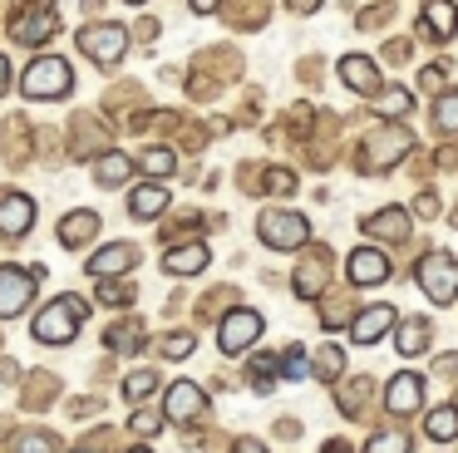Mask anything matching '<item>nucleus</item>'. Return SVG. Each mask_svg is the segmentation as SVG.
Returning <instances> with one entry per match:
<instances>
[{"label": "nucleus", "instance_id": "f257e3e1", "mask_svg": "<svg viewBox=\"0 0 458 453\" xmlns=\"http://www.w3.org/2000/svg\"><path fill=\"white\" fill-rule=\"evenodd\" d=\"M84 315H89V305H84L80 295H60V301H50L40 315H35L30 335H35L40 345H70L74 335H80Z\"/></svg>", "mask_w": 458, "mask_h": 453}, {"label": "nucleus", "instance_id": "f03ea898", "mask_svg": "<svg viewBox=\"0 0 458 453\" xmlns=\"http://www.w3.org/2000/svg\"><path fill=\"white\" fill-rule=\"evenodd\" d=\"M70 84H74V69H70V59H60V55L30 59V69L21 74L25 98H64V94H70Z\"/></svg>", "mask_w": 458, "mask_h": 453}, {"label": "nucleus", "instance_id": "7ed1b4c3", "mask_svg": "<svg viewBox=\"0 0 458 453\" xmlns=\"http://www.w3.org/2000/svg\"><path fill=\"white\" fill-rule=\"evenodd\" d=\"M414 276H419V286H424V295L434 305H448L458 295V261L444 252H428L424 261L414 266Z\"/></svg>", "mask_w": 458, "mask_h": 453}, {"label": "nucleus", "instance_id": "20e7f679", "mask_svg": "<svg viewBox=\"0 0 458 453\" xmlns=\"http://www.w3.org/2000/svg\"><path fill=\"white\" fill-rule=\"evenodd\" d=\"M257 236L271 246V252H296V246L310 236V226H306L301 212H281V207H271V212H261Z\"/></svg>", "mask_w": 458, "mask_h": 453}, {"label": "nucleus", "instance_id": "39448f33", "mask_svg": "<svg viewBox=\"0 0 458 453\" xmlns=\"http://www.w3.org/2000/svg\"><path fill=\"white\" fill-rule=\"evenodd\" d=\"M35 281H40V271H21V266H0V321H11V315H21L25 305H30Z\"/></svg>", "mask_w": 458, "mask_h": 453}, {"label": "nucleus", "instance_id": "423d86ee", "mask_svg": "<svg viewBox=\"0 0 458 453\" xmlns=\"http://www.w3.org/2000/svg\"><path fill=\"white\" fill-rule=\"evenodd\" d=\"M80 49L94 64H114L129 49V35H123V25H89V30H80Z\"/></svg>", "mask_w": 458, "mask_h": 453}, {"label": "nucleus", "instance_id": "0eeeda50", "mask_svg": "<svg viewBox=\"0 0 458 453\" xmlns=\"http://www.w3.org/2000/svg\"><path fill=\"white\" fill-rule=\"evenodd\" d=\"M257 335H261V315L257 311H227L222 315V330H217V345L227 355H242V350L257 345Z\"/></svg>", "mask_w": 458, "mask_h": 453}, {"label": "nucleus", "instance_id": "6e6552de", "mask_svg": "<svg viewBox=\"0 0 458 453\" xmlns=\"http://www.w3.org/2000/svg\"><path fill=\"white\" fill-rule=\"evenodd\" d=\"M55 30H60V15H55V5L25 10V15L11 20V39H21V45H45Z\"/></svg>", "mask_w": 458, "mask_h": 453}, {"label": "nucleus", "instance_id": "1a4fd4ad", "mask_svg": "<svg viewBox=\"0 0 458 453\" xmlns=\"http://www.w3.org/2000/svg\"><path fill=\"white\" fill-rule=\"evenodd\" d=\"M163 414H168L173 423H192V419H202V414H208V394H202L198 384L178 380V384L168 389V404H163Z\"/></svg>", "mask_w": 458, "mask_h": 453}, {"label": "nucleus", "instance_id": "9d476101", "mask_svg": "<svg viewBox=\"0 0 458 453\" xmlns=\"http://www.w3.org/2000/svg\"><path fill=\"white\" fill-rule=\"evenodd\" d=\"M409 148H414V138H409L404 128H385L379 138H369V158H365V163L375 167V173H385V167H394Z\"/></svg>", "mask_w": 458, "mask_h": 453}, {"label": "nucleus", "instance_id": "9b49d317", "mask_svg": "<svg viewBox=\"0 0 458 453\" xmlns=\"http://www.w3.org/2000/svg\"><path fill=\"white\" fill-rule=\"evenodd\" d=\"M345 271L355 286H379V281H389V256L375 252V246H360V252H350Z\"/></svg>", "mask_w": 458, "mask_h": 453}, {"label": "nucleus", "instance_id": "f8f14e48", "mask_svg": "<svg viewBox=\"0 0 458 453\" xmlns=\"http://www.w3.org/2000/svg\"><path fill=\"white\" fill-rule=\"evenodd\" d=\"M419 404H424V380L419 374H394L385 389V409L389 414H414Z\"/></svg>", "mask_w": 458, "mask_h": 453}, {"label": "nucleus", "instance_id": "ddd939ff", "mask_svg": "<svg viewBox=\"0 0 458 453\" xmlns=\"http://www.w3.org/2000/svg\"><path fill=\"white\" fill-rule=\"evenodd\" d=\"M35 222V202L25 192H5L0 197V232L5 236H25Z\"/></svg>", "mask_w": 458, "mask_h": 453}, {"label": "nucleus", "instance_id": "4468645a", "mask_svg": "<svg viewBox=\"0 0 458 453\" xmlns=\"http://www.w3.org/2000/svg\"><path fill=\"white\" fill-rule=\"evenodd\" d=\"M139 266V252H133L129 242H114V246H104L99 256H89V276H123V271H133Z\"/></svg>", "mask_w": 458, "mask_h": 453}, {"label": "nucleus", "instance_id": "2eb2a0df", "mask_svg": "<svg viewBox=\"0 0 458 453\" xmlns=\"http://www.w3.org/2000/svg\"><path fill=\"white\" fill-rule=\"evenodd\" d=\"M340 79H345L355 94H375V89H379V69H375V59H369V55H345V59H340Z\"/></svg>", "mask_w": 458, "mask_h": 453}, {"label": "nucleus", "instance_id": "dca6fc26", "mask_svg": "<svg viewBox=\"0 0 458 453\" xmlns=\"http://www.w3.org/2000/svg\"><path fill=\"white\" fill-rule=\"evenodd\" d=\"M389 325H394V305H375V311H360L355 315L350 335H355V345H375L379 335H389Z\"/></svg>", "mask_w": 458, "mask_h": 453}, {"label": "nucleus", "instance_id": "f3484780", "mask_svg": "<svg viewBox=\"0 0 458 453\" xmlns=\"http://www.w3.org/2000/svg\"><path fill=\"white\" fill-rule=\"evenodd\" d=\"M202 266H208V246H202V242L173 246V252L163 256V271H168V276H198Z\"/></svg>", "mask_w": 458, "mask_h": 453}, {"label": "nucleus", "instance_id": "a211bd4d", "mask_svg": "<svg viewBox=\"0 0 458 453\" xmlns=\"http://www.w3.org/2000/svg\"><path fill=\"white\" fill-rule=\"evenodd\" d=\"M454 30H458L454 0H424V35L428 39H448Z\"/></svg>", "mask_w": 458, "mask_h": 453}, {"label": "nucleus", "instance_id": "6ab92c4d", "mask_svg": "<svg viewBox=\"0 0 458 453\" xmlns=\"http://www.w3.org/2000/svg\"><path fill=\"white\" fill-rule=\"evenodd\" d=\"M163 207H168V187H158V183H143L129 192V212L139 217V222H153Z\"/></svg>", "mask_w": 458, "mask_h": 453}, {"label": "nucleus", "instance_id": "aec40b11", "mask_svg": "<svg viewBox=\"0 0 458 453\" xmlns=\"http://www.w3.org/2000/svg\"><path fill=\"white\" fill-rule=\"evenodd\" d=\"M365 232H369V236H389V242H404V236H409V212L385 207V212L365 217Z\"/></svg>", "mask_w": 458, "mask_h": 453}, {"label": "nucleus", "instance_id": "412c9836", "mask_svg": "<svg viewBox=\"0 0 458 453\" xmlns=\"http://www.w3.org/2000/svg\"><path fill=\"white\" fill-rule=\"evenodd\" d=\"M129 177H133V158H123V153L94 158V183L99 187H119V183H129Z\"/></svg>", "mask_w": 458, "mask_h": 453}, {"label": "nucleus", "instance_id": "4be33fe9", "mask_svg": "<svg viewBox=\"0 0 458 453\" xmlns=\"http://www.w3.org/2000/svg\"><path fill=\"white\" fill-rule=\"evenodd\" d=\"M94 232H99V217H94L89 207H80V212H70V217L60 222V242H64V246H84Z\"/></svg>", "mask_w": 458, "mask_h": 453}, {"label": "nucleus", "instance_id": "5701e85b", "mask_svg": "<svg viewBox=\"0 0 458 453\" xmlns=\"http://www.w3.org/2000/svg\"><path fill=\"white\" fill-rule=\"evenodd\" d=\"M424 433H428V439H438V443L458 439V404H444V409L428 414V419H424Z\"/></svg>", "mask_w": 458, "mask_h": 453}, {"label": "nucleus", "instance_id": "b1692460", "mask_svg": "<svg viewBox=\"0 0 458 453\" xmlns=\"http://www.w3.org/2000/svg\"><path fill=\"white\" fill-rule=\"evenodd\" d=\"M409 108H414V94H409V89H399V84L379 89V98H375V114H385V118H404Z\"/></svg>", "mask_w": 458, "mask_h": 453}, {"label": "nucleus", "instance_id": "393cba45", "mask_svg": "<svg viewBox=\"0 0 458 453\" xmlns=\"http://www.w3.org/2000/svg\"><path fill=\"white\" fill-rule=\"evenodd\" d=\"M320 281H326V252H316L306 266H301V276H296V291L306 295V301H316V295H320Z\"/></svg>", "mask_w": 458, "mask_h": 453}, {"label": "nucleus", "instance_id": "a878e982", "mask_svg": "<svg viewBox=\"0 0 458 453\" xmlns=\"http://www.w3.org/2000/svg\"><path fill=\"white\" fill-rule=\"evenodd\" d=\"M394 350H399V355H424V350H428V321H409L404 330H399Z\"/></svg>", "mask_w": 458, "mask_h": 453}, {"label": "nucleus", "instance_id": "bb28decb", "mask_svg": "<svg viewBox=\"0 0 458 453\" xmlns=\"http://www.w3.org/2000/svg\"><path fill=\"white\" fill-rule=\"evenodd\" d=\"M340 370H345V355H340L335 345H320L316 360H310V374H320V380H340Z\"/></svg>", "mask_w": 458, "mask_h": 453}, {"label": "nucleus", "instance_id": "cd10ccee", "mask_svg": "<svg viewBox=\"0 0 458 453\" xmlns=\"http://www.w3.org/2000/svg\"><path fill=\"white\" fill-rule=\"evenodd\" d=\"M139 163H143V173H148V177H168L173 167H178V158H173L168 148H148V153H143Z\"/></svg>", "mask_w": 458, "mask_h": 453}, {"label": "nucleus", "instance_id": "c85d7f7f", "mask_svg": "<svg viewBox=\"0 0 458 453\" xmlns=\"http://www.w3.org/2000/svg\"><path fill=\"white\" fill-rule=\"evenodd\" d=\"M434 124L444 128V133H458V89H448V94L438 98V108H434Z\"/></svg>", "mask_w": 458, "mask_h": 453}, {"label": "nucleus", "instance_id": "c756f323", "mask_svg": "<svg viewBox=\"0 0 458 453\" xmlns=\"http://www.w3.org/2000/svg\"><path fill=\"white\" fill-rule=\"evenodd\" d=\"M153 389H158V374L153 370H133L129 380H123V394H129V399H148Z\"/></svg>", "mask_w": 458, "mask_h": 453}, {"label": "nucleus", "instance_id": "7c9ffc66", "mask_svg": "<svg viewBox=\"0 0 458 453\" xmlns=\"http://www.w3.org/2000/svg\"><path fill=\"white\" fill-rule=\"evenodd\" d=\"M109 345L129 355V350H139V345H143V330H139V325H114V330H109Z\"/></svg>", "mask_w": 458, "mask_h": 453}, {"label": "nucleus", "instance_id": "2f4dec72", "mask_svg": "<svg viewBox=\"0 0 458 453\" xmlns=\"http://www.w3.org/2000/svg\"><path fill=\"white\" fill-rule=\"evenodd\" d=\"M365 453H409V433H375Z\"/></svg>", "mask_w": 458, "mask_h": 453}, {"label": "nucleus", "instance_id": "473e14b6", "mask_svg": "<svg viewBox=\"0 0 458 453\" xmlns=\"http://www.w3.org/2000/svg\"><path fill=\"white\" fill-rule=\"evenodd\" d=\"M365 389H369V380H350V384H340V404L350 409V419L360 414V399H365Z\"/></svg>", "mask_w": 458, "mask_h": 453}, {"label": "nucleus", "instance_id": "72a5a7b5", "mask_svg": "<svg viewBox=\"0 0 458 453\" xmlns=\"http://www.w3.org/2000/svg\"><path fill=\"white\" fill-rule=\"evenodd\" d=\"M281 370H286V380H306V374H310L306 350H286V355H281Z\"/></svg>", "mask_w": 458, "mask_h": 453}, {"label": "nucleus", "instance_id": "f704fd0d", "mask_svg": "<svg viewBox=\"0 0 458 453\" xmlns=\"http://www.w3.org/2000/svg\"><path fill=\"white\" fill-rule=\"evenodd\" d=\"M99 301H104V305H133V286H114L109 276H104V286H99Z\"/></svg>", "mask_w": 458, "mask_h": 453}, {"label": "nucleus", "instance_id": "c9c22d12", "mask_svg": "<svg viewBox=\"0 0 458 453\" xmlns=\"http://www.w3.org/2000/svg\"><path fill=\"white\" fill-rule=\"evenodd\" d=\"M192 345H198L192 335H168V340H163V355H168V360H188Z\"/></svg>", "mask_w": 458, "mask_h": 453}, {"label": "nucleus", "instance_id": "e433bc0d", "mask_svg": "<svg viewBox=\"0 0 458 453\" xmlns=\"http://www.w3.org/2000/svg\"><path fill=\"white\" fill-rule=\"evenodd\" d=\"M291 187H296V177H291L286 167H271V173H267V192H281V197H286Z\"/></svg>", "mask_w": 458, "mask_h": 453}, {"label": "nucleus", "instance_id": "4c0bfd02", "mask_svg": "<svg viewBox=\"0 0 458 453\" xmlns=\"http://www.w3.org/2000/svg\"><path fill=\"white\" fill-rule=\"evenodd\" d=\"M158 429H163V419H153V414H139V419H133V433H143V439L158 433Z\"/></svg>", "mask_w": 458, "mask_h": 453}, {"label": "nucleus", "instance_id": "58836bf2", "mask_svg": "<svg viewBox=\"0 0 458 453\" xmlns=\"http://www.w3.org/2000/svg\"><path fill=\"white\" fill-rule=\"evenodd\" d=\"M434 374H444V380H454V374H458V355H438Z\"/></svg>", "mask_w": 458, "mask_h": 453}, {"label": "nucleus", "instance_id": "ea45409f", "mask_svg": "<svg viewBox=\"0 0 458 453\" xmlns=\"http://www.w3.org/2000/svg\"><path fill=\"white\" fill-rule=\"evenodd\" d=\"M414 212H419V217H434V212H438V197H434V192H419Z\"/></svg>", "mask_w": 458, "mask_h": 453}, {"label": "nucleus", "instance_id": "a19ab883", "mask_svg": "<svg viewBox=\"0 0 458 453\" xmlns=\"http://www.w3.org/2000/svg\"><path fill=\"white\" fill-rule=\"evenodd\" d=\"M419 84H424V89H438V84H444V69H438V64H428V69H424V79H419Z\"/></svg>", "mask_w": 458, "mask_h": 453}, {"label": "nucleus", "instance_id": "79ce46f5", "mask_svg": "<svg viewBox=\"0 0 458 453\" xmlns=\"http://www.w3.org/2000/svg\"><path fill=\"white\" fill-rule=\"evenodd\" d=\"M237 453H267V449H261L257 439H242V443H237Z\"/></svg>", "mask_w": 458, "mask_h": 453}, {"label": "nucleus", "instance_id": "37998d69", "mask_svg": "<svg viewBox=\"0 0 458 453\" xmlns=\"http://www.w3.org/2000/svg\"><path fill=\"white\" fill-rule=\"evenodd\" d=\"M316 5H320V0H291V10H301V15H310Z\"/></svg>", "mask_w": 458, "mask_h": 453}, {"label": "nucleus", "instance_id": "c03bdc74", "mask_svg": "<svg viewBox=\"0 0 458 453\" xmlns=\"http://www.w3.org/2000/svg\"><path fill=\"white\" fill-rule=\"evenodd\" d=\"M192 10H202V15H208V10H217V0H188Z\"/></svg>", "mask_w": 458, "mask_h": 453}, {"label": "nucleus", "instance_id": "a18cd8bd", "mask_svg": "<svg viewBox=\"0 0 458 453\" xmlns=\"http://www.w3.org/2000/svg\"><path fill=\"white\" fill-rule=\"evenodd\" d=\"M5 84H11V64L0 59V94H5Z\"/></svg>", "mask_w": 458, "mask_h": 453}, {"label": "nucleus", "instance_id": "49530a36", "mask_svg": "<svg viewBox=\"0 0 458 453\" xmlns=\"http://www.w3.org/2000/svg\"><path fill=\"white\" fill-rule=\"evenodd\" d=\"M326 453H350V443H340V439H330V443H326Z\"/></svg>", "mask_w": 458, "mask_h": 453}, {"label": "nucleus", "instance_id": "de8ad7c7", "mask_svg": "<svg viewBox=\"0 0 458 453\" xmlns=\"http://www.w3.org/2000/svg\"><path fill=\"white\" fill-rule=\"evenodd\" d=\"M0 380H15V364L11 360H0Z\"/></svg>", "mask_w": 458, "mask_h": 453}, {"label": "nucleus", "instance_id": "09e8293b", "mask_svg": "<svg viewBox=\"0 0 458 453\" xmlns=\"http://www.w3.org/2000/svg\"><path fill=\"white\" fill-rule=\"evenodd\" d=\"M129 453H148V449H129Z\"/></svg>", "mask_w": 458, "mask_h": 453}, {"label": "nucleus", "instance_id": "8fccbe9b", "mask_svg": "<svg viewBox=\"0 0 458 453\" xmlns=\"http://www.w3.org/2000/svg\"><path fill=\"white\" fill-rule=\"evenodd\" d=\"M129 5H143V0H129Z\"/></svg>", "mask_w": 458, "mask_h": 453}, {"label": "nucleus", "instance_id": "3c124183", "mask_svg": "<svg viewBox=\"0 0 458 453\" xmlns=\"http://www.w3.org/2000/svg\"><path fill=\"white\" fill-rule=\"evenodd\" d=\"M80 453H84V449H80Z\"/></svg>", "mask_w": 458, "mask_h": 453}]
</instances>
